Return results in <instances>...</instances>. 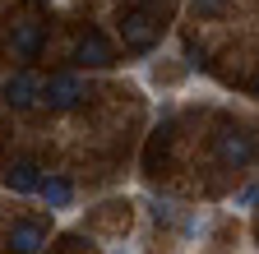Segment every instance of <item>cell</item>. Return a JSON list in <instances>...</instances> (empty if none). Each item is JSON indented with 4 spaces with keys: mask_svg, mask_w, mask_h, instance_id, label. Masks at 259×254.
Returning <instances> with one entry per match:
<instances>
[{
    "mask_svg": "<svg viewBox=\"0 0 259 254\" xmlns=\"http://www.w3.org/2000/svg\"><path fill=\"white\" fill-rule=\"evenodd\" d=\"M5 102H10L14 111H28V107H37V102H42V83H37V74L19 70V74L5 83Z\"/></svg>",
    "mask_w": 259,
    "mask_h": 254,
    "instance_id": "3",
    "label": "cell"
},
{
    "mask_svg": "<svg viewBox=\"0 0 259 254\" xmlns=\"http://www.w3.org/2000/svg\"><path fill=\"white\" fill-rule=\"evenodd\" d=\"M153 217H157V222H171V217H176V208H171L167 199H162V204L153 199Z\"/></svg>",
    "mask_w": 259,
    "mask_h": 254,
    "instance_id": "11",
    "label": "cell"
},
{
    "mask_svg": "<svg viewBox=\"0 0 259 254\" xmlns=\"http://www.w3.org/2000/svg\"><path fill=\"white\" fill-rule=\"evenodd\" d=\"M42 245H47V231L37 227V222H19V227L10 231V249L14 254H42Z\"/></svg>",
    "mask_w": 259,
    "mask_h": 254,
    "instance_id": "7",
    "label": "cell"
},
{
    "mask_svg": "<svg viewBox=\"0 0 259 254\" xmlns=\"http://www.w3.org/2000/svg\"><path fill=\"white\" fill-rule=\"evenodd\" d=\"M222 5H227V0H190V10L199 14V19H213V14H222Z\"/></svg>",
    "mask_w": 259,
    "mask_h": 254,
    "instance_id": "10",
    "label": "cell"
},
{
    "mask_svg": "<svg viewBox=\"0 0 259 254\" xmlns=\"http://www.w3.org/2000/svg\"><path fill=\"white\" fill-rule=\"evenodd\" d=\"M37 194H42V199H47L51 208H70V204H74V185L65 180V176H47Z\"/></svg>",
    "mask_w": 259,
    "mask_h": 254,
    "instance_id": "9",
    "label": "cell"
},
{
    "mask_svg": "<svg viewBox=\"0 0 259 254\" xmlns=\"http://www.w3.org/2000/svg\"><path fill=\"white\" fill-rule=\"evenodd\" d=\"M218 157L227 167H250L254 162V139L245 134V130H227L222 139H218Z\"/></svg>",
    "mask_w": 259,
    "mask_h": 254,
    "instance_id": "4",
    "label": "cell"
},
{
    "mask_svg": "<svg viewBox=\"0 0 259 254\" xmlns=\"http://www.w3.org/2000/svg\"><path fill=\"white\" fill-rule=\"evenodd\" d=\"M42 51V23L37 19H19L14 23V56H37Z\"/></svg>",
    "mask_w": 259,
    "mask_h": 254,
    "instance_id": "8",
    "label": "cell"
},
{
    "mask_svg": "<svg viewBox=\"0 0 259 254\" xmlns=\"http://www.w3.org/2000/svg\"><path fill=\"white\" fill-rule=\"evenodd\" d=\"M120 37H125V46L148 51V46L162 37V23H157L148 10H125V19H120Z\"/></svg>",
    "mask_w": 259,
    "mask_h": 254,
    "instance_id": "1",
    "label": "cell"
},
{
    "mask_svg": "<svg viewBox=\"0 0 259 254\" xmlns=\"http://www.w3.org/2000/svg\"><path fill=\"white\" fill-rule=\"evenodd\" d=\"M236 204H241V208H250V204H259V185H245V189H241V194H236Z\"/></svg>",
    "mask_w": 259,
    "mask_h": 254,
    "instance_id": "12",
    "label": "cell"
},
{
    "mask_svg": "<svg viewBox=\"0 0 259 254\" xmlns=\"http://www.w3.org/2000/svg\"><path fill=\"white\" fill-rule=\"evenodd\" d=\"M79 97H83V79L79 74H51L42 83V102L51 111H70V107H79Z\"/></svg>",
    "mask_w": 259,
    "mask_h": 254,
    "instance_id": "2",
    "label": "cell"
},
{
    "mask_svg": "<svg viewBox=\"0 0 259 254\" xmlns=\"http://www.w3.org/2000/svg\"><path fill=\"white\" fill-rule=\"evenodd\" d=\"M111 254H135V249H111Z\"/></svg>",
    "mask_w": 259,
    "mask_h": 254,
    "instance_id": "13",
    "label": "cell"
},
{
    "mask_svg": "<svg viewBox=\"0 0 259 254\" xmlns=\"http://www.w3.org/2000/svg\"><path fill=\"white\" fill-rule=\"evenodd\" d=\"M74 60H79V65L102 70V65H111V42H107L102 33H83V37H79V51H74Z\"/></svg>",
    "mask_w": 259,
    "mask_h": 254,
    "instance_id": "6",
    "label": "cell"
},
{
    "mask_svg": "<svg viewBox=\"0 0 259 254\" xmlns=\"http://www.w3.org/2000/svg\"><path fill=\"white\" fill-rule=\"evenodd\" d=\"M42 180H47V171H42L37 162H14V167L5 171V189H14V194H37Z\"/></svg>",
    "mask_w": 259,
    "mask_h": 254,
    "instance_id": "5",
    "label": "cell"
}]
</instances>
